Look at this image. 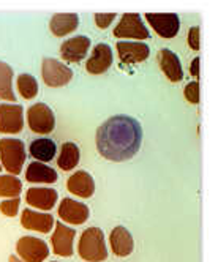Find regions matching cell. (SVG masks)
I'll return each mask as SVG.
<instances>
[{"instance_id":"cell-9","label":"cell","mask_w":218,"mask_h":262,"mask_svg":"<svg viewBox=\"0 0 218 262\" xmlns=\"http://www.w3.org/2000/svg\"><path fill=\"white\" fill-rule=\"evenodd\" d=\"M145 19H147L150 27L161 36V38H172V36L179 33L180 19L174 13H163V14L147 13L145 14Z\"/></svg>"},{"instance_id":"cell-16","label":"cell","mask_w":218,"mask_h":262,"mask_svg":"<svg viewBox=\"0 0 218 262\" xmlns=\"http://www.w3.org/2000/svg\"><path fill=\"white\" fill-rule=\"evenodd\" d=\"M67 188L71 194H75L78 198H90L95 191V182L94 177L85 171H78L73 174L68 182H67Z\"/></svg>"},{"instance_id":"cell-10","label":"cell","mask_w":218,"mask_h":262,"mask_svg":"<svg viewBox=\"0 0 218 262\" xmlns=\"http://www.w3.org/2000/svg\"><path fill=\"white\" fill-rule=\"evenodd\" d=\"M113 62H114L113 49L109 48L106 43H98L94 48L92 55H90L89 60L85 62V70L90 74H101V73L109 70V67L113 65Z\"/></svg>"},{"instance_id":"cell-19","label":"cell","mask_w":218,"mask_h":262,"mask_svg":"<svg viewBox=\"0 0 218 262\" xmlns=\"http://www.w3.org/2000/svg\"><path fill=\"white\" fill-rule=\"evenodd\" d=\"M109 242H111V248L116 256L125 257L133 253V248H135L133 237L128 232V229H125L123 226H116L113 229Z\"/></svg>"},{"instance_id":"cell-24","label":"cell","mask_w":218,"mask_h":262,"mask_svg":"<svg viewBox=\"0 0 218 262\" xmlns=\"http://www.w3.org/2000/svg\"><path fill=\"white\" fill-rule=\"evenodd\" d=\"M0 98L14 101V92H13V70L8 63L0 62Z\"/></svg>"},{"instance_id":"cell-1","label":"cell","mask_w":218,"mask_h":262,"mask_svg":"<svg viewBox=\"0 0 218 262\" xmlns=\"http://www.w3.org/2000/svg\"><path fill=\"white\" fill-rule=\"evenodd\" d=\"M142 128L138 120L128 116H114L97 129V148L109 161L133 158L141 148Z\"/></svg>"},{"instance_id":"cell-21","label":"cell","mask_w":218,"mask_h":262,"mask_svg":"<svg viewBox=\"0 0 218 262\" xmlns=\"http://www.w3.org/2000/svg\"><path fill=\"white\" fill-rule=\"evenodd\" d=\"M26 180L30 183H54L57 180V172L43 163H30L26 169Z\"/></svg>"},{"instance_id":"cell-17","label":"cell","mask_w":218,"mask_h":262,"mask_svg":"<svg viewBox=\"0 0 218 262\" xmlns=\"http://www.w3.org/2000/svg\"><path fill=\"white\" fill-rule=\"evenodd\" d=\"M57 199L59 194L52 188H29L26 193V202L40 210H51Z\"/></svg>"},{"instance_id":"cell-28","label":"cell","mask_w":218,"mask_h":262,"mask_svg":"<svg viewBox=\"0 0 218 262\" xmlns=\"http://www.w3.org/2000/svg\"><path fill=\"white\" fill-rule=\"evenodd\" d=\"M184 95L190 103L198 104L199 103V82L198 81L188 82L184 89Z\"/></svg>"},{"instance_id":"cell-2","label":"cell","mask_w":218,"mask_h":262,"mask_svg":"<svg viewBox=\"0 0 218 262\" xmlns=\"http://www.w3.org/2000/svg\"><path fill=\"white\" fill-rule=\"evenodd\" d=\"M78 253L87 262H101L107 257V248L104 243V232L100 228H89L82 232Z\"/></svg>"},{"instance_id":"cell-13","label":"cell","mask_w":218,"mask_h":262,"mask_svg":"<svg viewBox=\"0 0 218 262\" xmlns=\"http://www.w3.org/2000/svg\"><path fill=\"white\" fill-rule=\"evenodd\" d=\"M89 49H90V38H87L84 35H79V36H75V38L67 40L60 46V55L67 62L78 63L85 57Z\"/></svg>"},{"instance_id":"cell-15","label":"cell","mask_w":218,"mask_h":262,"mask_svg":"<svg viewBox=\"0 0 218 262\" xmlns=\"http://www.w3.org/2000/svg\"><path fill=\"white\" fill-rule=\"evenodd\" d=\"M119 57L123 63H139L149 57L150 49L144 43H133V41H119L117 43Z\"/></svg>"},{"instance_id":"cell-18","label":"cell","mask_w":218,"mask_h":262,"mask_svg":"<svg viewBox=\"0 0 218 262\" xmlns=\"http://www.w3.org/2000/svg\"><path fill=\"white\" fill-rule=\"evenodd\" d=\"M21 224L29 231L48 234L56 223H54V216L51 213H36L30 209H26L21 215Z\"/></svg>"},{"instance_id":"cell-27","label":"cell","mask_w":218,"mask_h":262,"mask_svg":"<svg viewBox=\"0 0 218 262\" xmlns=\"http://www.w3.org/2000/svg\"><path fill=\"white\" fill-rule=\"evenodd\" d=\"M19 204H21L19 198L4 201L2 204H0V212H2L5 216H14L17 213V210H19Z\"/></svg>"},{"instance_id":"cell-5","label":"cell","mask_w":218,"mask_h":262,"mask_svg":"<svg viewBox=\"0 0 218 262\" xmlns=\"http://www.w3.org/2000/svg\"><path fill=\"white\" fill-rule=\"evenodd\" d=\"M116 38H133V40H147L149 30L142 23L141 16L136 13H126L120 17V23L114 29Z\"/></svg>"},{"instance_id":"cell-29","label":"cell","mask_w":218,"mask_h":262,"mask_svg":"<svg viewBox=\"0 0 218 262\" xmlns=\"http://www.w3.org/2000/svg\"><path fill=\"white\" fill-rule=\"evenodd\" d=\"M116 19V13H97L95 14V23L98 29H107Z\"/></svg>"},{"instance_id":"cell-7","label":"cell","mask_w":218,"mask_h":262,"mask_svg":"<svg viewBox=\"0 0 218 262\" xmlns=\"http://www.w3.org/2000/svg\"><path fill=\"white\" fill-rule=\"evenodd\" d=\"M24 128V112L19 104H0V133L17 135Z\"/></svg>"},{"instance_id":"cell-14","label":"cell","mask_w":218,"mask_h":262,"mask_svg":"<svg viewBox=\"0 0 218 262\" xmlns=\"http://www.w3.org/2000/svg\"><path fill=\"white\" fill-rule=\"evenodd\" d=\"M157 60L161 68V71L165 73V76L171 82H179L184 78V70H182L180 60L177 55L169 51V49H160L157 54Z\"/></svg>"},{"instance_id":"cell-22","label":"cell","mask_w":218,"mask_h":262,"mask_svg":"<svg viewBox=\"0 0 218 262\" xmlns=\"http://www.w3.org/2000/svg\"><path fill=\"white\" fill-rule=\"evenodd\" d=\"M30 155L38 160V161H51L54 157H56V152H57V147H56V142L49 138H40V139H35L32 141L30 144Z\"/></svg>"},{"instance_id":"cell-25","label":"cell","mask_w":218,"mask_h":262,"mask_svg":"<svg viewBox=\"0 0 218 262\" xmlns=\"http://www.w3.org/2000/svg\"><path fill=\"white\" fill-rule=\"evenodd\" d=\"M23 183L14 176H0V196L14 199L21 194Z\"/></svg>"},{"instance_id":"cell-12","label":"cell","mask_w":218,"mask_h":262,"mask_svg":"<svg viewBox=\"0 0 218 262\" xmlns=\"http://www.w3.org/2000/svg\"><path fill=\"white\" fill-rule=\"evenodd\" d=\"M54 226H56V231H54L51 237L54 253L62 257H70L73 254V242H75V235H76L75 229L63 226L62 223L54 224Z\"/></svg>"},{"instance_id":"cell-33","label":"cell","mask_w":218,"mask_h":262,"mask_svg":"<svg viewBox=\"0 0 218 262\" xmlns=\"http://www.w3.org/2000/svg\"><path fill=\"white\" fill-rule=\"evenodd\" d=\"M0 169H2V164H0Z\"/></svg>"},{"instance_id":"cell-11","label":"cell","mask_w":218,"mask_h":262,"mask_svg":"<svg viewBox=\"0 0 218 262\" xmlns=\"http://www.w3.org/2000/svg\"><path fill=\"white\" fill-rule=\"evenodd\" d=\"M59 216L62 221L78 226V224H84L87 221L89 207L82 202L65 198V199H62V202L59 205Z\"/></svg>"},{"instance_id":"cell-23","label":"cell","mask_w":218,"mask_h":262,"mask_svg":"<svg viewBox=\"0 0 218 262\" xmlns=\"http://www.w3.org/2000/svg\"><path fill=\"white\" fill-rule=\"evenodd\" d=\"M81 158V152H79V147L75 142H65L62 145V150L57 160V164L62 171H71L75 169L79 163Z\"/></svg>"},{"instance_id":"cell-4","label":"cell","mask_w":218,"mask_h":262,"mask_svg":"<svg viewBox=\"0 0 218 262\" xmlns=\"http://www.w3.org/2000/svg\"><path fill=\"white\" fill-rule=\"evenodd\" d=\"M27 123L33 133L49 135L56 126V117L48 104L36 103L27 109Z\"/></svg>"},{"instance_id":"cell-31","label":"cell","mask_w":218,"mask_h":262,"mask_svg":"<svg viewBox=\"0 0 218 262\" xmlns=\"http://www.w3.org/2000/svg\"><path fill=\"white\" fill-rule=\"evenodd\" d=\"M199 57H196V59H193V62H191V67H190V73L193 74L194 78H198L199 76Z\"/></svg>"},{"instance_id":"cell-6","label":"cell","mask_w":218,"mask_h":262,"mask_svg":"<svg viewBox=\"0 0 218 262\" xmlns=\"http://www.w3.org/2000/svg\"><path fill=\"white\" fill-rule=\"evenodd\" d=\"M16 251L23 262H43L49 256V247L46 242L30 235L17 240Z\"/></svg>"},{"instance_id":"cell-34","label":"cell","mask_w":218,"mask_h":262,"mask_svg":"<svg viewBox=\"0 0 218 262\" xmlns=\"http://www.w3.org/2000/svg\"><path fill=\"white\" fill-rule=\"evenodd\" d=\"M54 262H56V260H54Z\"/></svg>"},{"instance_id":"cell-20","label":"cell","mask_w":218,"mask_h":262,"mask_svg":"<svg viewBox=\"0 0 218 262\" xmlns=\"http://www.w3.org/2000/svg\"><path fill=\"white\" fill-rule=\"evenodd\" d=\"M79 26V16L76 13H59L51 17L49 29L56 36H65L75 32Z\"/></svg>"},{"instance_id":"cell-30","label":"cell","mask_w":218,"mask_h":262,"mask_svg":"<svg viewBox=\"0 0 218 262\" xmlns=\"http://www.w3.org/2000/svg\"><path fill=\"white\" fill-rule=\"evenodd\" d=\"M199 38H201L199 36V27L198 26L191 27L188 32V45L193 51H199Z\"/></svg>"},{"instance_id":"cell-3","label":"cell","mask_w":218,"mask_h":262,"mask_svg":"<svg viewBox=\"0 0 218 262\" xmlns=\"http://www.w3.org/2000/svg\"><path fill=\"white\" fill-rule=\"evenodd\" d=\"M0 163L11 176H17L26 163V145L21 139L4 138L0 139Z\"/></svg>"},{"instance_id":"cell-8","label":"cell","mask_w":218,"mask_h":262,"mask_svg":"<svg viewBox=\"0 0 218 262\" xmlns=\"http://www.w3.org/2000/svg\"><path fill=\"white\" fill-rule=\"evenodd\" d=\"M41 74H43L45 84L49 87L67 85L73 78V71L67 65H63L62 62H59L56 59H45L43 60Z\"/></svg>"},{"instance_id":"cell-26","label":"cell","mask_w":218,"mask_h":262,"mask_svg":"<svg viewBox=\"0 0 218 262\" xmlns=\"http://www.w3.org/2000/svg\"><path fill=\"white\" fill-rule=\"evenodd\" d=\"M17 90L26 100H32L38 93V82L32 76V74H19L17 78Z\"/></svg>"},{"instance_id":"cell-32","label":"cell","mask_w":218,"mask_h":262,"mask_svg":"<svg viewBox=\"0 0 218 262\" xmlns=\"http://www.w3.org/2000/svg\"><path fill=\"white\" fill-rule=\"evenodd\" d=\"M8 262H23V260H21L19 257H16V256H10Z\"/></svg>"}]
</instances>
